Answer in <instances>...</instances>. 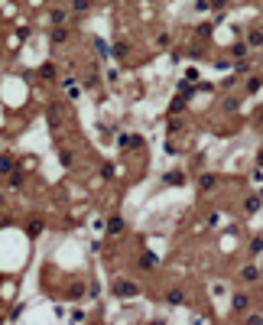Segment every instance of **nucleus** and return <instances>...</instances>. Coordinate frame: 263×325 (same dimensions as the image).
I'll return each instance as SVG.
<instances>
[{"instance_id": "obj_1", "label": "nucleus", "mask_w": 263, "mask_h": 325, "mask_svg": "<svg viewBox=\"0 0 263 325\" xmlns=\"http://www.w3.org/2000/svg\"><path fill=\"white\" fill-rule=\"evenodd\" d=\"M140 293V286H137L134 280H117L114 283V296H120V299H130V296Z\"/></svg>"}, {"instance_id": "obj_2", "label": "nucleus", "mask_w": 263, "mask_h": 325, "mask_svg": "<svg viewBox=\"0 0 263 325\" xmlns=\"http://www.w3.org/2000/svg\"><path fill=\"white\" fill-rule=\"evenodd\" d=\"M231 309L234 312H247V309H250V296L247 293H234L231 296Z\"/></svg>"}, {"instance_id": "obj_3", "label": "nucleus", "mask_w": 263, "mask_h": 325, "mask_svg": "<svg viewBox=\"0 0 263 325\" xmlns=\"http://www.w3.org/2000/svg\"><path fill=\"white\" fill-rule=\"evenodd\" d=\"M23 182H26V172L13 169L10 176H7V189H10V192H20V189H23Z\"/></svg>"}, {"instance_id": "obj_4", "label": "nucleus", "mask_w": 263, "mask_h": 325, "mask_svg": "<svg viewBox=\"0 0 263 325\" xmlns=\"http://www.w3.org/2000/svg\"><path fill=\"white\" fill-rule=\"evenodd\" d=\"M260 276H263V273H260L257 264H247L244 270H240V280H247V283H260Z\"/></svg>"}, {"instance_id": "obj_5", "label": "nucleus", "mask_w": 263, "mask_h": 325, "mask_svg": "<svg viewBox=\"0 0 263 325\" xmlns=\"http://www.w3.org/2000/svg\"><path fill=\"white\" fill-rule=\"evenodd\" d=\"M260 208H263L260 195H247V198H244V211H247V215H257Z\"/></svg>"}, {"instance_id": "obj_6", "label": "nucleus", "mask_w": 263, "mask_h": 325, "mask_svg": "<svg viewBox=\"0 0 263 325\" xmlns=\"http://www.w3.org/2000/svg\"><path fill=\"white\" fill-rule=\"evenodd\" d=\"M166 302H169V306H185V296H182V289H179V286H172L169 293H166Z\"/></svg>"}, {"instance_id": "obj_7", "label": "nucleus", "mask_w": 263, "mask_h": 325, "mask_svg": "<svg viewBox=\"0 0 263 325\" xmlns=\"http://www.w3.org/2000/svg\"><path fill=\"white\" fill-rule=\"evenodd\" d=\"M214 185H218V176H214V172H205V176L198 179V189H202V192H211Z\"/></svg>"}, {"instance_id": "obj_8", "label": "nucleus", "mask_w": 263, "mask_h": 325, "mask_svg": "<svg viewBox=\"0 0 263 325\" xmlns=\"http://www.w3.org/2000/svg\"><path fill=\"white\" fill-rule=\"evenodd\" d=\"M68 36H72V30H65V26H55V30H52V43H55V46L68 43Z\"/></svg>"}, {"instance_id": "obj_9", "label": "nucleus", "mask_w": 263, "mask_h": 325, "mask_svg": "<svg viewBox=\"0 0 263 325\" xmlns=\"http://www.w3.org/2000/svg\"><path fill=\"white\" fill-rule=\"evenodd\" d=\"M247 46H250V49H257V46H263V26H257V30H253L250 36H247Z\"/></svg>"}, {"instance_id": "obj_10", "label": "nucleus", "mask_w": 263, "mask_h": 325, "mask_svg": "<svg viewBox=\"0 0 263 325\" xmlns=\"http://www.w3.org/2000/svg\"><path fill=\"white\" fill-rule=\"evenodd\" d=\"M13 169H17V163H13V156H0V176H10Z\"/></svg>"}, {"instance_id": "obj_11", "label": "nucleus", "mask_w": 263, "mask_h": 325, "mask_svg": "<svg viewBox=\"0 0 263 325\" xmlns=\"http://www.w3.org/2000/svg\"><path fill=\"white\" fill-rule=\"evenodd\" d=\"M123 231V218H107V234H120Z\"/></svg>"}, {"instance_id": "obj_12", "label": "nucleus", "mask_w": 263, "mask_h": 325, "mask_svg": "<svg viewBox=\"0 0 263 325\" xmlns=\"http://www.w3.org/2000/svg\"><path fill=\"white\" fill-rule=\"evenodd\" d=\"M163 182H166V185H182V182H185V176H182V172H166Z\"/></svg>"}, {"instance_id": "obj_13", "label": "nucleus", "mask_w": 263, "mask_h": 325, "mask_svg": "<svg viewBox=\"0 0 263 325\" xmlns=\"http://www.w3.org/2000/svg\"><path fill=\"white\" fill-rule=\"evenodd\" d=\"M156 267V254H143L140 257V270H153Z\"/></svg>"}, {"instance_id": "obj_14", "label": "nucleus", "mask_w": 263, "mask_h": 325, "mask_svg": "<svg viewBox=\"0 0 263 325\" xmlns=\"http://www.w3.org/2000/svg\"><path fill=\"white\" fill-rule=\"evenodd\" d=\"M81 293H85V283H72V286H68V299H78Z\"/></svg>"}, {"instance_id": "obj_15", "label": "nucleus", "mask_w": 263, "mask_h": 325, "mask_svg": "<svg viewBox=\"0 0 263 325\" xmlns=\"http://www.w3.org/2000/svg\"><path fill=\"white\" fill-rule=\"evenodd\" d=\"M260 251H263V234H257V238H250V254L257 257Z\"/></svg>"}, {"instance_id": "obj_16", "label": "nucleus", "mask_w": 263, "mask_h": 325, "mask_svg": "<svg viewBox=\"0 0 263 325\" xmlns=\"http://www.w3.org/2000/svg\"><path fill=\"white\" fill-rule=\"evenodd\" d=\"M127 52H130V46H127V43H123V39H120V43L114 46V55H117V59H127Z\"/></svg>"}, {"instance_id": "obj_17", "label": "nucleus", "mask_w": 263, "mask_h": 325, "mask_svg": "<svg viewBox=\"0 0 263 325\" xmlns=\"http://www.w3.org/2000/svg\"><path fill=\"white\" fill-rule=\"evenodd\" d=\"M244 325H263V315H260V312H250V315L244 319Z\"/></svg>"}, {"instance_id": "obj_18", "label": "nucleus", "mask_w": 263, "mask_h": 325, "mask_svg": "<svg viewBox=\"0 0 263 325\" xmlns=\"http://www.w3.org/2000/svg\"><path fill=\"white\" fill-rule=\"evenodd\" d=\"M52 23H55V26L65 23V10H52Z\"/></svg>"}, {"instance_id": "obj_19", "label": "nucleus", "mask_w": 263, "mask_h": 325, "mask_svg": "<svg viewBox=\"0 0 263 325\" xmlns=\"http://www.w3.org/2000/svg\"><path fill=\"white\" fill-rule=\"evenodd\" d=\"M39 231H43V221H39V218H33V225H30V234H33V238H36Z\"/></svg>"}, {"instance_id": "obj_20", "label": "nucleus", "mask_w": 263, "mask_h": 325, "mask_svg": "<svg viewBox=\"0 0 263 325\" xmlns=\"http://www.w3.org/2000/svg\"><path fill=\"white\" fill-rule=\"evenodd\" d=\"M72 10H75V13H81V10H88V0H75V4H72Z\"/></svg>"}, {"instance_id": "obj_21", "label": "nucleus", "mask_w": 263, "mask_h": 325, "mask_svg": "<svg viewBox=\"0 0 263 325\" xmlns=\"http://www.w3.org/2000/svg\"><path fill=\"white\" fill-rule=\"evenodd\" d=\"M208 7H211V10H224L227 0H208Z\"/></svg>"}, {"instance_id": "obj_22", "label": "nucleus", "mask_w": 263, "mask_h": 325, "mask_svg": "<svg viewBox=\"0 0 263 325\" xmlns=\"http://www.w3.org/2000/svg\"><path fill=\"white\" fill-rule=\"evenodd\" d=\"M244 52H247V43H237V46H234V59H240Z\"/></svg>"}, {"instance_id": "obj_23", "label": "nucleus", "mask_w": 263, "mask_h": 325, "mask_svg": "<svg viewBox=\"0 0 263 325\" xmlns=\"http://www.w3.org/2000/svg\"><path fill=\"white\" fill-rule=\"evenodd\" d=\"M33 163H36V160H33V156H30V160H20V172H26V169H33Z\"/></svg>"}, {"instance_id": "obj_24", "label": "nucleus", "mask_w": 263, "mask_h": 325, "mask_svg": "<svg viewBox=\"0 0 263 325\" xmlns=\"http://www.w3.org/2000/svg\"><path fill=\"white\" fill-rule=\"evenodd\" d=\"M39 75H43V78H52V75H55V68H52V65H43V72H39Z\"/></svg>"}, {"instance_id": "obj_25", "label": "nucleus", "mask_w": 263, "mask_h": 325, "mask_svg": "<svg viewBox=\"0 0 263 325\" xmlns=\"http://www.w3.org/2000/svg\"><path fill=\"white\" fill-rule=\"evenodd\" d=\"M257 163H260V169H263V150H260V153H257Z\"/></svg>"}, {"instance_id": "obj_26", "label": "nucleus", "mask_w": 263, "mask_h": 325, "mask_svg": "<svg viewBox=\"0 0 263 325\" xmlns=\"http://www.w3.org/2000/svg\"><path fill=\"white\" fill-rule=\"evenodd\" d=\"M150 325H166V322H163V319H159V322H150Z\"/></svg>"}, {"instance_id": "obj_27", "label": "nucleus", "mask_w": 263, "mask_h": 325, "mask_svg": "<svg viewBox=\"0 0 263 325\" xmlns=\"http://www.w3.org/2000/svg\"><path fill=\"white\" fill-rule=\"evenodd\" d=\"M257 195H260V202H263V189H257Z\"/></svg>"}, {"instance_id": "obj_28", "label": "nucleus", "mask_w": 263, "mask_h": 325, "mask_svg": "<svg viewBox=\"0 0 263 325\" xmlns=\"http://www.w3.org/2000/svg\"><path fill=\"white\" fill-rule=\"evenodd\" d=\"M0 322H4V315H0Z\"/></svg>"}]
</instances>
